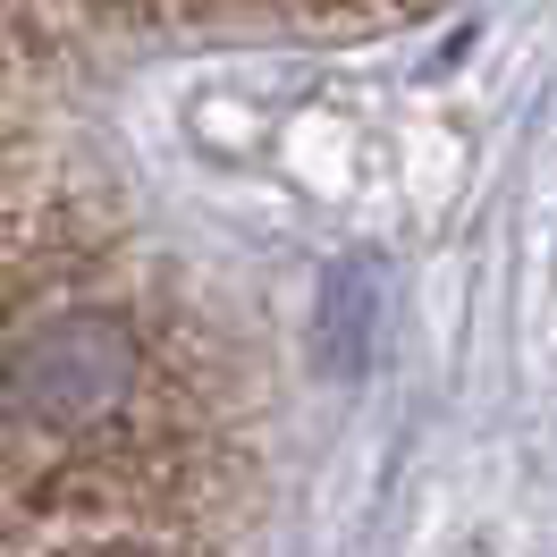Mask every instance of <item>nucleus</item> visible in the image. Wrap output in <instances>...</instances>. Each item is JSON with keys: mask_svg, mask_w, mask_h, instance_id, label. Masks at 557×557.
<instances>
[{"mask_svg": "<svg viewBox=\"0 0 557 557\" xmlns=\"http://www.w3.org/2000/svg\"><path fill=\"white\" fill-rule=\"evenodd\" d=\"M127 381H136V347L102 313H69V321H51V330H35L26 355H17V372H9L17 406L35 422H51V431L102 422L127 397Z\"/></svg>", "mask_w": 557, "mask_h": 557, "instance_id": "obj_1", "label": "nucleus"}]
</instances>
